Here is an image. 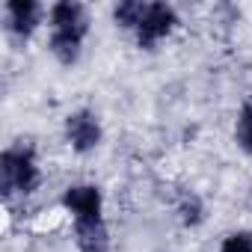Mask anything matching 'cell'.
<instances>
[{
  "instance_id": "obj_1",
  "label": "cell",
  "mask_w": 252,
  "mask_h": 252,
  "mask_svg": "<svg viewBox=\"0 0 252 252\" xmlns=\"http://www.w3.org/2000/svg\"><path fill=\"white\" fill-rule=\"evenodd\" d=\"M42 187V169L36 146L30 140H15L0 152V196L12 202L15 196H33Z\"/></svg>"
},
{
  "instance_id": "obj_2",
  "label": "cell",
  "mask_w": 252,
  "mask_h": 252,
  "mask_svg": "<svg viewBox=\"0 0 252 252\" xmlns=\"http://www.w3.org/2000/svg\"><path fill=\"white\" fill-rule=\"evenodd\" d=\"M63 137H65V143H68V149L74 155H92L104 143V125H101L95 110L80 107V110H71L65 116Z\"/></svg>"
},
{
  "instance_id": "obj_3",
  "label": "cell",
  "mask_w": 252,
  "mask_h": 252,
  "mask_svg": "<svg viewBox=\"0 0 252 252\" xmlns=\"http://www.w3.org/2000/svg\"><path fill=\"white\" fill-rule=\"evenodd\" d=\"M175 27H178V9L172 3L158 0V3H149L140 27L134 30V42L140 51H158V45L175 33Z\"/></svg>"
},
{
  "instance_id": "obj_4",
  "label": "cell",
  "mask_w": 252,
  "mask_h": 252,
  "mask_svg": "<svg viewBox=\"0 0 252 252\" xmlns=\"http://www.w3.org/2000/svg\"><path fill=\"white\" fill-rule=\"evenodd\" d=\"M63 208L71 214V220H98L104 217V190L98 184H89V181H80V184H71L63 190Z\"/></svg>"
},
{
  "instance_id": "obj_5",
  "label": "cell",
  "mask_w": 252,
  "mask_h": 252,
  "mask_svg": "<svg viewBox=\"0 0 252 252\" xmlns=\"http://www.w3.org/2000/svg\"><path fill=\"white\" fill-rule=\"evenodd\" d=\"M3 18H6V30L9 36L27 42L45 21V6L39 0H9L6 9H3Z\"/></svg>"
},
{
  "instance_id": "obj_6",
  "label": "cell",
  "mask_w": 252,
  "mask_h": 252,
  "mask_svg": "<svg viewBox=\"0 0 252 252\" xmlns=\"http://www.w3.org/2000/svg\"><path fill=\"white\" fill-rule=\"evenodd\" d=\"M51 33H68V36H89V9L77 0H57L48 9Z\"/></svg>"
},
{
  "instance_id": "obj_7",
  "label": "cell",
  "mask_w": 252,
  "mask_h": 252,
  "mask_svg": "<svg viewBox=\"0 0 252 252\" xmlns=\"http://www.w3.org/2000/svg\"><path fill=\"white\" fill-rule=\"evenodd\" d=\"M74 246H77V252H110L113 237H110V228H107L104 217L77 220L74 222Z\"/></svg>"
},
{
  "instance_id": "obj_8",
  "label": "cell",
  "mask_w": 252,
  "mask_h": 252,
  "mask_svg": "<svg viewBox=\"0 0 252 252\" xmlns=\"http://www.w3.org/2000/svg\"><path fill=\"white\" fill-rule=\"evenodd\" d=\"M175 220H178L184 228H199V225H205V220H208V205H205V199H202L199 193H193V190L181 193L178 202H175Z\"/></svg>"
},
{
  "instance_id": "obj_9",
  "label": "cell",
  "mask_w": 252,
  "mask_h": 252,
  "mask_svg": "<svg viewBox=\"0 0 252 252\" xmlns=\"http://www.w3.org/2000/svg\"><path fill=\"white\" fill-rule=\"evenodd\" d=\"M83 42H86V39H80V36L51 33V39H48V51H51V57H54L60 65L71 68V65H77V60H80V54H83Z\"/></svg>"
},
{
  "instance_id": "obj_10",
  "label": "cell",
  "mask_w": 252,
  "mask_h": 252,
  "mask_svg": "<svg viewBox=\"0 0 252 252\" xmlns=\"http://www.w3.org/2000/svg\"><path fill=\"white\" fill-rule=\"evenodd\" d=\"M146 9H149L146 0H119V3L113 6V24L134 33L140 27V21H143Z\"/></svg>"
},
{
  "instance_id": "obj_11",
  "label": "cell",
  "mask_w": 252,
  "mask_h": 252,
  "mask_svg": "<svg viewBox=\"0 0 252 252\" xmlns=\"http://www.w3.org/2000/svg\"><path fill=\"white\" fill-rule=\"evenodd\" d=\"M234 146L243 155H252V98L240 107V113L234 119Z\"/></svg>"
},
{
  "instance_id": "obj_12",
  "label": "cell",
  "mask_w": 252,
  "mask_h": 252,
  "mask_svg": "<svg viewBox=\"0 0 252 252\" xmlns=\"http://www.w3.org/2000/svg\"><path fill=\"white\" fill-rule=\"evenodd\" d=\"M220 252H252V231L249 228H237V231L222 234Z\"/></svg>"
},
{
  "instance_id": "obj_13",
  "label": "cell",
  "mask_w": 252,
  "mask_h": 252,
  "mask_svg": "<svg viewBox=\"0 0 252 252\" xmlns=\"http://www.w3.org/2000/svg\"><path fill=\"white\" fill-rule=\"evenodd\" d=\"M249 98H252V95H249Z\"/></svg>"
}]
</instances>
